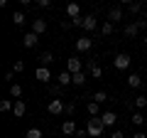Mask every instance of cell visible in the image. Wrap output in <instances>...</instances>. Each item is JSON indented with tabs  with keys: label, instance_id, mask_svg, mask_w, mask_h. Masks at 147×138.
I'll list each match as a JSON object with an SVG mask.
<instances>
[{
	"label": "cell",
	"instance_id": "2e32d148",
	"mask_svg": "<svg viewBox=\"0 0 147 138\" xmlns=\"http://www.w3.org/2000/svg\"><path fill=\"white\" fill-rule=\"evenodd\" d=\"M88 113H91V118H100V104H96V101H88Z\"/></svg>",
	"mask_w": 147,
	"mask_h": 138
},
{
	"label": "cell",
	"instance_id": "7402d4cb",
	"mask_svg": "<svg viewBox=\"0 0 147 138\" xmlns=\"http://www.w3.org/2000/svg\"><path fill=\"white\" fill-rule=\"evenodd\" d=\"M39 62H42V67H49V64L54 62V54L52 52H42L39 54Z\"/></svg>",
	"mask_w": 147,
	"mask_h": 138
},
{
	"label": "cell",
	"instance_id": "d6986e66",
	"mask_svg": "<svg viewBox=\"0 0 147 138\" xmlns=\"http://www.w3.org/2000/svg\"><path fill=\"white\" fill-rule=\"evenodd\" d=\"M10 96H12L15 101H20V96H22V86L17 84V81H15V84H10Z\"/></svg>",
	"mask_w": 147,
	"mask_h": 138
},
{
	"label": "cell",
	"instance_id": "8d00e7d4",
	"mask_svg": "<svg viewBox=\"0 0 147 138\" xmlns=\"http://www.w3.org/2000/svg\"><path fill=\"white\" fill-rule=\"evenodd\" d=\"M132 138H147L145 133H132Z\"/></svg>",
	"mask_w": 147,
	"mask_h": 138
},
{
	"label": "cell",
	"instance_id": "44dd1931",
	"mask_svg": "<svg viewBox=\"0 0 147 138\" xmlns=\"http://www.w3.org/2000/svg\"><path fill=\"white\" fill-rule=\"evenodd\" d=\"M49 94H52L54 99H57V96H61V94H64V86L54 81V84H49Z\"/></svg>",
	"mask_w": 147,
	"mask_h": 138
},
{
	"label": "cell",
	"instance_id": "1f68e13d",
	"mask_svg": "<svg viewBox=\"0 0 147 138\" xmlns=\"http://www.w3.org/2000/svg\"><path fill=\"white\" fill-rule=\"evenodd\" d=\"M100 32H103V35H110V32H113V22H103V25H100Z\"/></svg>",
	"mask_w": 147,
	"mask_h": 138
},
{
	"label": "cell",
	"instance_id": "7c38bea8",
	"mask_svg": "<svg viewBox=\"0 0 147 138\" xmlns=\"http://www.w3.org/2000/svg\"><path fill=\"white\" fill-rule=\"evenodd\" d=\"M57 84H61V86H64V89H66V86H69V84H74V77H71V74H69L66 69H64L61 74H59V77H57Z\"/></svg>",
	"mask_w": 147,
	"mask_h": 138
},
{
	"label": "cell",
	"instance_id": "83f0119b",
	"mask_svg": "<svg viewBox=\"0 0 147 138\" xmlns=\"http://www.w3.org/2000/svg\"><path fill=\"white\" fill-rule=\"evenodd\" d=\"M135 106H137V109H145V106H147V96H145V94L135 96Z\"/></svg>",
	"mask_w": 147,
	"mask_h": 138
},
{
	"label": "cell",
	"instance_id": "ac0fdd59",
	"mask_svg": "<svg viewBox=\"0 0 147 138\" xmlns=\"http://www.w3.org/2000/svg\"><path fill=\"white\" fill-rule=\"evenodd\" d=\"M140 84H142V77L140 74H130V77H127V86H130V89H140Z\"/></svg>",
	"mask_w": 147,
	"mask_h": 138
},
{
	"label": "cell",
	"instance_id": "4fadbf2b",
	"mask_svg": "<svg viewBox=\"0 0 147 138\" xmlns=\"http://www.w3.org/2000/svg\"><path fill=\"white\" fill-rule=\"evenodd\" d=\"M12 113H15V118H22V116H25V113H27V104H25V101H15V109H12Z\"/></svg>",
	"mask_w": 147,
	"mask_h": 138
},
{
	"label": "cell",
	"instance_id": "277c9868",
	"mask_svg": "<svg viewBox=\"0 0 147 138\" xmlns=\"http://www.w3.org/2000/svg\"><path fill=\"white\" fill-rule=\"evenodd\" d=\"M34 79L49 86V84H52V72H49V67H39V69L34 72Z\"/></svg>",
	"mask_w": 147,
	"mask_h": 138
},
{
	"label": "cell",
	"instance_id": "f546056e",
	"mask_svg": "<svg viewBox=\"0 0 147 138\" xmlns=\"http://www.w3.org/2000/svg\"><path fill=\"white\" fill-rule=\"evenodd\" d=\"M132 123H135V126H142V123H145V116H142L140 111H135L132 113Z\"/></svg>",
	"mask_w": 147,
	"mask_h": 138
},
{
	"label": "cell",
	"instance_id": "30bf717a",
	"mask_svg": "<svg viewBox=\"0 0 147 138\" xmlns=\"http://www.w3.org/2000/svg\"><path fill=\"white\" fill-rule=\"evenodd\" d=\"M79 131V128H76V121H74V118H66V121L61 123V133L64 136H71V133H76Z\"/></svg>",
	"mask_w": 147,
	"mask_h": 138
},
{
	"label": "cell",
	"instance_id": "484cf974",
	"mask_svg": "<svg viewBox=\"0 0 147 138\" xmlns=\"http://www.w3.org/2000/svg\"><path fill=\"white\" fill-rule=\"evenodd\" d=\"M25 138H42V128H30L25 133Z\"/></svg>",
	"mask_w": 147,
	"mask_h": 138
},
{
	"label": "cell",
	"instance_id": "4dcf8cb0",
	"mask_svg": "<svg viewBox=\"0 0 147 138\" xmlns=\"http://www.w3.org/2000/svg\"><path fill=\"white\" fill-rule=\"evenodd\" d=\"M12 72H15V74H20V72H25V62H22V59H17V62L12 64Z\"/></svg>",
	"mask_w": 147,
	"mask_h": 138
},
{
	"label": "cell",
	"instance_id": "e575fe53",
	"mask_svg": "<svg viewBox=\"0 0 147 138\" xmlns=\"http://www.w3.org/2000/svg\"><path fill=\"white\" fill-rule=\"evenodd\" d=\"M37 5H39V8H49L52 3H49V0H37Z\"/></svg>",
	"mask_w": 147,
	"mask_h": 138
},
{
	"label": "cell",
	"instance_id": "cb8c5ba5",
	"mask_svg": "<svg viewBox=\"0 0 147 138\" xmlns=\"http://www.w3.org/2000/svg\"><path fill=\"white\" fill-rule=\"evenodd\" d=\"M12 109H15V104H12L10 99H3V101H0V111H3V113H7V111H12Z\"/></svg>",
	"mask_w": 147,
	"mask_h": 138
},
{
	"label": "cell",
	"instance_id": "8992f818",
	"mask_svg": "<svg viewBox=\"0 0 147 138\" xmlns=\"http://www.w3.org/2000/svg\"><path fill=\"white\" fill-rule=\"evenodd\" d=\"M74 44H76V49H79V52H88V49L93 47V40H91L88 35H81V37L76 40Z\"/></svg>",
	"mask_w": 147,
	"mask_h": 138
},
{
	"label": "cell",
	"instance_id": "ba28073f",
	"mask_svg": "<svg viewBox=\"0 0 147 138\" xmlns=\"http://www.w3.org/2000/svg\"><path fill=\"white\" fill-rule=\"evenodd\" d=\"M37 42H39V35H34V32H27V35H25V37H22V47H27V49H32V47H34V44Z\"/></svg>",
	"mask_w": 147,
	"mask_h": 138
},
{
	"label": "cell",
	"instance_id": "52a82bcc",
	"mask_svg": "<svg viewBox=\"0 0 147 138\" xmlns=\"http://www.w3.org/2000/svg\"><path fill=\"white\" fill-rule=\"evenodd\" d=\"M32 32H34V35H44V32H47V20L34 17V20H32Z\"/></svg>",
	"mask_w": 147,
	"mask_h": 138
},
{
	"label": "cell",
	"instance_id": "836d02e7",
	"mask_svg": "<svg viewBox=\"0 0 147 138\" xmlns=\"http://www.w3.org/2000/svg\"><path fill=\"white\" fill-rule=\"evenodd\" d=\"M64 113H66V116H71V113H74V104H66V109H64Z\"/></svg>",
	"mask_w": 147,
	"mask_h": 138
},
{
	"label": "cell",
	"instance_id": "3957f363",
	"mask_svg": "<svg viewBox=\"0 0 147 138\" xmlns=\"http://www.w3.org/2000/svg\"><path fill=\"white\" fill-rule=\"evenodd\" d=\"M64 109H66V104H64L61 99H52L47 104V111L52 113V116H59V113H64Z\"/></svg>",
	"mask_w": 147,
	"mask_h": 138
},
{
	"label": "cell",
	"instance_id": "f1b7e54d",
	"mask_svg": "<svg viewBox=\"0 0 147 138\" xmlns=\"http://www.w3.org/2000/svg\"><path fill=\"white\" fill-rule=\"evenodd\" d=\"M125 5L130 8V12H140V10H142V5H140V3H132V0H125Z\"/></svg>",
	"mask_w": 147,
	"mask_h": 138
},
{
	"label": "cell",
	"instance_id": "d4e9b609",
	"mask_svg": "<svg viewBox=\"0 0 147 138\" xmlns=\"http://www.w3.org/2000/svg\"><path fill=\"white\" fill-rule=\"evenodd\" d=\"M86 79H88V77H86V72L74 74V84H76V86H84V84H86Z\"/></svg>",
	"mask_w": 147,
	"mask_h": 138
},
{
	"label": "cell",
	"instance_id": "7a4b0ae2",
	"mask_svg": "<svg viewBox=\"0 0 147 138\" xmlns=\"http://www.w3.org/2000/svg\"><path fill=\"white\" fill-rule=\"evenodd\" d=\"M130 62H132V57H130V54L120 52V54H115V59H113V67H115V69H120V72H125V69L130 67Z\"/></svg>",
	"mask_w": 147,
	"mask_h": 138
},
{
	"label": "cell",
	"instance_id": "d6a6232c",
	"mask_svg": "<svg viewBox=\"0 0 147 138\" xmlns=\"http://www.w3.org/2000/svg\"><path fill=\"white\" fill-rule=\"evenodd\" d=\"M12 79H15V72H12V69H10V72H7V74H5V81H10V84H15V81H12Z\"/></svg>",
	"mask_w": 147,
	"mask_h": 138
},
{
	"label": "cell",
	"instance_id": "9a60e30c",
	"mask_svg": "<svg viewBox=\"0 0 147 138\" xmlns=\"http://www.w3.org/2000/svg\"><path fill=\"white\" fill-rule=\"evenodd\" d=\"M118 20H123V10L120 8H110L108 10V22H118Z\"/></svg>",
	"mask_w": 147,
	"mask_h": 138
},
{
	"label": "cell",
	"instance_id": "5bb4252c",
	"mask_svg": "<svg viewBox=\"0 0 147 138\" xmlns=\"http://www.w3.org/2000/svg\"><path fill=\"white\" fill-rule=\"evenodd\" d=\"M96 27H98V20H96L93 15H86V17H84V30H86V32H93Z\"/></svg>",
	"mask_w": 147,
	"mask_h": 138
},
{
	"label": "cell",
	"instance_id": "d590c367",
	"mask_svg": "<svg viewBox=\"0 0 147 138\" xmlns=\"http://www.w3.org/2000/svg\"><path fill=\"white\" fill-rule=\"evenodd\" d=\"M110 138H125V136H123V131H113V136H110Z\"/></svg>",
	"mask_w": 147,
	"mask_h": 138
},
{
	"label": "cell",
	"instance_id": "9c48e42d",
	"mask_svg": "<svg viewBox=\"0 0 147 138\" xmlns=\"http://www.w3.org/2000/svg\"><path fill=\"white\" fill-rule=\"evenodd\" d=\"M115 121H118L115 111H103V113H100V123H103L105 128H110V126H113V123H115Z\"/></svg>",
	"mask_w": 147,
	"mask_h": 138
},
{
	"label": "cell",
	"instance_id": "8fae6325",
	"mask_svg": "<svg viewBox=\"0 0 147 138\" xmlns=\"http://www.w3.org/2000/svg\"><path fill=\"white\" fill-rule=\"evenodd\" d=\"M66 15L71 17V20L81 17V5H79V3H69V5H66Z\"/></svg>",
	"mask_w": 147,
	"mask_h": 138
},
{
	"label": "cell",
	"instance_id": "603a6c76",
	"mask_svg": "<svg viewBox=\"0 0 147 138\" xmlns=\"http://www.w3.org/2000/svg\"><path fill=\"white\" fill-rule=\"evenodd\" d=\"M137 32H140V22H132V25L125 27V35H127V37H135Z\"/></svg>",
	"mask_w": 147,
	"mask_h": 138
},
{
	"label": "cell",
	"instance_id": "5b68a950",
	"mask_svg": "<svg viewBox=\"0 0 147 138\" xmlns=\"http://www.w3.org/2000/svg\"><path fill=\"white\" fill-rule=\"evenodd\" d=\"M66 72L69 74H79V72H84V67H81V59L79 57H71V59H66Z\"/></svg>",
	"mask_w": 147,
	"mask_h": 138
},
{
	"label": "cell",
	"instance_id": "6da1fadb",
	"mask_svg": "<svg viewBox=\"0 0 147 138\" xmlns=\"http://www.w3.org/2000/svg\"><path fill=\"white\" fill-rule=\"evenodd\" d=\"M86 131H88L91 138H98V136H103L105 126L100 123V118H88V123H86Z\"/></svg>",
	"mask_w": 147,
	"mask_h": 138
},
{
	"label": "cell",
	"instance_id": "4316f807",
	"mask_svg": "<svg viewBox=\"0 0 147 138\" xmlns=\"http://www.w3.org/2000/svg\"><path fill=\"white\" fill-rule=\"evenodd\" d=\"M93 101H96V104H103V101H108V94H105V91H96Z\"/></svg>",
	"mask_w": 147,
	"mask_h": 138
},
{
	"label": "cell",
	"instance_id": "ffe728a7",
	"mask_svg": "<svg viewBox=\"0 0 147 138\" xmlns=\"http://www.w3.org/2000/svg\"><path fill=\"white\" fill-rule=\"evenodd\" d=\"M25 20H27V17H25V12H22V10H17V12H12V22H15V27H20V25H25Z\"/></svg>",
	"mask_w": 147,
	"mask_h": 138
},
{
	"label": "cell",
	"instance_id": "e0dca14e",
	"mask_svg": "<svg viewBox=\"0 0 147 138\" xmlns=\"http://www.w3.org/2000/svg\"><path fill=\"white\" fill-rule=\"evenodd\" d=\"M88 74L93 77V79H100V77H103V69H100V64H93V62H91V64H88Z\"/></svg>",
	"mask_w": 147,
	"mask_h": 138
},
{
	"label": "cell",
	"instance_id": "74e56055",
	"mask_svg": "<svg viewBox=\"0 0 147 138\" xmlns=\"http://www.w3.org/2000/svg\"><path fill=\"white\" fill-rule=\"evenodd\" d=\"M145 47H147V35H145Z\"/></svg>",
	"mask_w": 147,
	"mask_h": 138
}]
</instances>
